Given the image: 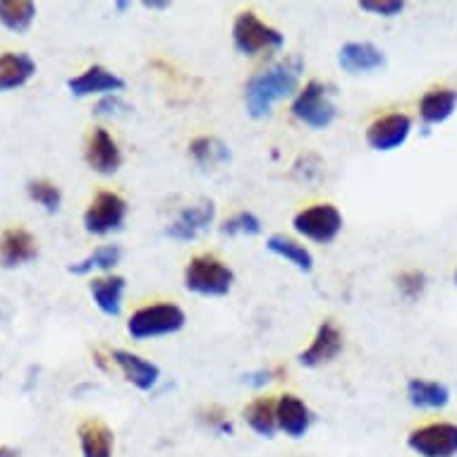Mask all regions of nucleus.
<instances>
[{
	"label": "nucleus",
	"instance_id": "obj_1",
	"mask_svg": "<svg viewBox=\"0 0 457 457\" xmlns=\"http://www.w3.org/2000/svg\"><path fill=\"white\" fill-rule=\"evenodd\" d=\"M302 68L304 65L300 58H287V61L269 65L262 72L249 77L247 87H245V105H247L249 118L263 120L273 112L276 104L297 96Z\"/></svg>",
	"mask_w": 457,
	"mask_h": 457
},
{
	"label": "nucleus",
	"instance_id": "obj_2",
	"mask_svg": "<svg viewBox=\"0 0 457 457\" xmlns=\"http://www.w3.org/2000/svg\"><path fill=\"white\" fill-rule=\"evenodd\" d=\"M185 290L199 297H225L233 290L235 270L216 254H196L182 273Z\"/></svg>",
	"mask_w": 457,
	"mask_h": 457
},
{
	"label": "nucleus",
	"instance_id": "obj_3",
	"mask_svg": "<svg viewBox=\"0 0 457 457\" xmlns=\"http://www.w3.org/2000/svg\"><path fill=\"white\" fill-rule=\"evenodd\" d=\"M187 323V314L175 302H156L132 312L128 319V333L132 340H156V337L175 336Z\"/></svg>",
	"mask_w": 457,
	"mask_h": 457
},
{
	"label": "nucleus",
	"instance_id": "obj_4",
	"mask_svg": "<svg viewBox=\"0 0 457 457\" xmlns=\"http://www.w3.org/2000/svg\"><path fill=\"white\" fill-rule=\"evenodd\" d=\"M290 111L309 129H328L337 118V105L333 101V91L321 79H309L297 91V96L293 98Z\"/></svg>",
	"mask_w": 457,
	"mask_h": 457
},
{
	"label": "nucleus",
	"instance_id": "obj_5",
	"mask_svg": "<svg viewBox=\"0 0 457 457\" xmlns=\"http://www.w3.org/2000/svg\"><path fill=\"white\" fill-rule=\"evenodd\" d=\"M233 44L242 55H262L263 51H280L285 46V37L280 34V29L270 27L256 12L247 10L235 17Z\"/></svg>",
	"mask_w": 457,
	"mask_h": 457
},
{
	"label": "nucleus",
	"instance_id": "obj_6",
	"mask_svg": "<svg viewBox=\"0 0 457 457\" xmlns=\"http://www.w3.org/2000/svg\"><path fill=\"white\" fill-rule=\"evenodd\" d=\"M343 213L333 204H314L295 213L293 230L314 245H330L343 233Z\"/></svg>",
	"mask_w": 457,
	"mask_h": 457
},
{
	"label": "nucleus",
	"instance_id": "obj_7",
	"mask_svg": "<svg viewBox=\"0 0 457 457\" xmlns=\"http://www.w3.org/2000/svg\"><path fill=\"white\" fill-rule=\"evenodd\" d=\"M128 202L115 192H98L82 216L84 230L96 237L120 233L122 225L128 220Z\"/></svg>",
	"mask_w": 457,
	"mask_h": 457
},
{
	"label": "nucleus",
	"instance_id": "obj_8",
	"mask_svg": "<svg viewBox=\"0 0 457 457\" xmlns=\"http://www.w3.org/2000/svg\"><path fill=\"white\" fill-rule=\"evenodd\" d=\"M407 448L420 457H457V424L431 421L412 428Z\"/></svg>",
	"mask_w": 457,
	"mask_h": 457
},
{
	"label": "nucleus",
	"instance_id": "obj_9",
	"mask_svg": "<svg viewBox=\"0 0 457 457\" xmlns=\"http://www.w3.org/2000/svg\"><path fill=\"white\" fill-rule=\"evenodd\" d=\"M412 128L414 122L407 112H388V115L376 118L367 128L364 137H367V144L371 149L388 154V151L405 146L410 135H412Z\"/></svg>",
	"mask_w": 457,
	"mask_h": 457
},
{
	"label": "nucleus",
	"instance_id": "obj_10",
	"mask_svg": "<svg viewBox=\"0 0 457 457\" xmlns=\"http://www.w3.org/2000/svg\"><path fill=\"white\" fill-rule=\"evenodd\" d=\"M84 161L98 175H115L122 168V151L105 128H94L84 144Z\"/></svg>",
	"mask_w": 457,
	"mask_h": 457
},
{
	"label": "nucleus",
	"instance_id": "obj_11",
	"mask_svg": "<svg viewBox=\"0 0 457 457\" xmlns=\"http://www.w3.org/2000/svg\"><path fill=\"white\" fill-rule=\"evenodd\" d=\"M216 220V206L213 202H199L178 213L173 223L165 228V237L175 242H192L196 240L204 230H209Z\"/></svg>",
	"mask_w": 457,
	"mask_h": 457
},
{
	"label": "nucleus",
	"instance_id": "obj_12",
	"mask_svg": "<svg viewBox=\"0 0 457 457\" xmlns=\"http://www.w3.org/2000/svg\"><path fill=\"white\" fill-rule=\"evenodd\" d=\"M125 79L120 75H115L112 70L104 68V65H91L82 72V75L70 77L68 89L75 98L87 96H108V94H120L125 91Z\"/></svg>",
	"mask_w": 457,
	"mask_h": 457
},
{
	"label": "nucleus",
	"instance_id": "obj_13",
	"mask_svg": "<svg viewBox=\"0 0 457 457\" xmlns=\"http://www.w3.org/2000/svg\"><path fill=\"white\" fill-rule=\"evenodd\" d=\"M337 65L347 75H371L386 68V53L371 41H347L337 51Z\"/></svg>",
	"mask_w": 457,
	"mask_h": 457
},
{
	"label": "nucleus",
	"instance_id": "obj_14",
	"mask_svg": "<svg viewBox=\"0 0 457 457\" xmlns=\"http://www.w3.org/2000/svg\"><path fill=\"white\" fill-rule=\"evenodd\" d=\"M343 330L337 328L333 321H323L319 328H316L314 340L309 343L307 350H302L297 354V361H300L302 367L307 369H319L323 364H328L337 357V354L343 353Z\"/></svg>",
	"mask_w": 457,
	"mask_h": 457
},
{
	"label": "nucleus",
	"instance_id": "obj_15",
	"mask_svg": "<svg viewBox=\"0 0 457 457\" xmlns=\"http://www.w3.org/2000/svg\"><path fill=\"white\" fill-rule=\"evenodd\" d=\"M111 361L120 369V374L128 378V383H132L142 393H154L158 383H161V369H158V364H154L151 360H144L142 354L118 347V350L111 353Z\"/></svg>",
	"mask_w": 457,
	"mask_h": 457
},
{
	"label": "nucleus",
	"instance_id": "obj_16",
	"mask_svg": "<svg viewBox=\"0 0 457 457\" xmlns=\"http://www.w3.org/2000/svg\"><path fill=\"white\" fill-rule=\"evenodd\" d=\"M276 414H278V431H283L287 438H304L309 428L314 424V412L302 397L285 393L276 400Z\"/></svg>",
	"mask_w": 457,
	"mask_h": 457
},
{
	"label": "nucleus",
	"instance_id": "obj_17",
	"mask_svg": "<svg viewBox=\"0 0 457 457\" xmlns=\"http://www.w3.org/2000/svg\"><path fill=\"white\" fill-rule=\"evenodd\" d=\"M38 256L37 237L27 228H8L0 235V266L20 269Z\"/></svg>",
	"mask_w": 457,
	"mask_h": 457
},
{
	"label": "nucleus",
	"instance_id": "obj_18",
	"mask_svg": "<svg viewBox=\"0 0 457 457\" xmlns=\"http://www.w3.org/2000/svg\"><path fill=\"white\" fill-rule=\"evenodd\" d=\"M125 290H128V280L122 276H115V273L91 278L89 283L91 300H94V304H96V309L101 314L111 316V319L122 314Z\"/></svg>",
	"mask_w": 457,
	"mask_h": 457
},
{
	"label": "nucleus",
	"instance_id": "obj_19",
	"mask_svg": "<svg viewBox=\"0 0 457 457\" xmlns=\"http://www.w3.org/2000/svg\"><path fill=\"white\" fill-rule=\"evenodd\" d=\"M457 111V89L453 87H434L420 98V118L424 128L431 129L434 125H443L450 120Z\"/></svg>",
	"mask_w": 457,
	"mask_h": 457
},
{
	"label": "nucleus",
	"instance_id": "obj_20",
	"mask_svg": "<svg viewBox=\"0 0 457 457\" xmlns=\"http://www.w3.org/2000/svg\"><path fill=\"white\" fill-rule=\"evenodd\" d=\"M37 75V61L29 53L8 51L0 55V91L20 89Z\"/></svg>",
	"mask_w": 457,
	"mask_h": 457
},
{
	"label": "nucleus",
	"instance_id": "obj_21",
	"mask_svg": "<svg viewBox=\"0 0 457 457\" xmlns=\"http://www.w3.org/2000/svg\"><path fill=\"white\" fill-rule=\"evenodd\" d=\"M405 393L414 410H443L450 403L448 386L431 378H410Z\"/></svg>",
	"mask_w": 457,
	"mask_h": 457
},
{
	"label": "nucleus",
	"instance_id": "obj_22",
	"mask_svg": "<svg viewBox=\"0 0 457 457\" xmlns=\"http://www.w3.org/2000/svg\"><path fill=\"white\" fill-rule=\"evenodd\" d=\"M79 436V450L82 457H112V445H115V436L104 421L87 420L77 428Z\"/></svg>",
	"mask_w": 457,
	"mask_h": 457
},
{
	"label": "nucleus",
	"instance_id": "obj_23",
	"mask_svg": "<svg viewBox=\"0 0 457 457\" xmlns=\"http://www.w3.org/2000/svg\"><path fill=\"white\" fill-rule=\"evenodd\" d=\"M266 249L273 256H278V259H283V262H287L297 270H302V273H309V270L314 269V256H312V252L302 242L293 240L287 235H270L269 240H266Z\"/></svg>",
	"mask_w": 457,
	"mask_h": 457
},
{
	"label": "nucleus",
	"instance_id": "obj_24",
	"mask_svg": "<svg viewBox=\"0 0 457 457\" xmlns=\"http://www.w3.org/2000/svg\"><path fill=\"white\" fill-rule=\"evenodd\" d=\"M245 421L247 427L262 438H273L278 431L276 400L273 397H256L245 410Z\"/></svg>",
	"mask_w": 457,
	"mask_h": 457
},
{
	"label": "nucleus",
	"instance_id": "obj_25",
	"mask_svg": "<svg viewBox=\"0 0 457 457\" xmlns=\"http://www.w3.org/2000/svg\"><path fill=\"white\" fill-rule=\"evenodd\" d=\"M122 262L120 245H101L91 252L89 256H84L82 262L70 263L68 270L72 276H89L94 270H101L104 276H108L118 263Z\"/></svg>",
	"mask_w": 457,
	"mask_h": 457
},
{
	"label": "nucleus",
	"instance_id": "obj_26",
	"mask_svg": "<svg viewBox=\"0 0 457 457\" xmlns=\"http://www.w3.org/2000/svg\"><path fill=\"white\" fill-rule=\"evenodd\" d=\"M189 156L199 168L209 170V168L228 163L233 154H230V146L216 139V137H196V139L189 142Z\"/></svg>",
	"mask_w": 457,
	"mask_h": 457
},
{
	"label": "nucleus",
	"instance_id": "obj_27",
	"mask_svg": "<svg viewBox=\"0 0 457 457\" xmlns=\"http://www.w3.org/2000/svg\"><path fill=\"white\" fill-rule=\"evenodd\" d=\"M37 20V3L31 0H0V24L5 29L24 34Z\"/></svg>",
	"mask_w": 457,
	"mask_h": 457
},
{
	"label": "nucleus",
	"instance_id": "obj_28",
	"mask_svg": "<svg viewBox=\"0 0 457 457\" xmlns=\"http://www.w3.org/2000/svg\"><path fill=\"white\" fill-rule=\"evenodd\" d=\"M27 195L31 202H37L46 213H58L62 206L61 187L51 180H29L27 182Z\"/></svg>",
	"mask_w": 457,
	"mask_h": 457
},
{
	"label": "nucleus",
	"instance_id": "obj_29",
	"mask_svg": "<svg viewBox=\"0 0 457 457\" xmlns=\"http://www.w3.org/2000/svg\"><path fill=\"white\" fill-rule=\"evenodd\" d=\"M263 230L262 218L252 213V211H237L230 218H225L223 225H220V233L228 235V237H237V235H247V237H254Z\"/></svg>",
	"mask_w": 457,
	"mask_h": 457
},
{
	"label": "nucleus",
	"instance_id": "obj_30",
	"mask_svg": "<svg viewBox=\"0 0 457 457\" xmlns=\"http://www.w3.org/2000/svg\"><path fill=\"white\" fill-rule=\"evenodd\" d=\"M397 293L403 295L407 302H417L421 300V295L427 293V273L420 269H410L403 270L400 276H397Z\"/></svg>",
	"mask_w": 457,
	"mask_h": 457
},
{
	"label": "nucleus",
	"instance_id": "obj_31",
	"mask_svg": "<svg viewBox=\"0 0 457 457\" xmlns=\"http://www.w3.org/2000/svg\"><path fill=\"white\" fill-rule=\"evenodd\" d=\"M199 421L204 424V428H209L211 434L216 436H233L235 431L233 421L228 420V412L218 405L204 407L202 412H199Z\"/></svg>",
	"mask_w": 457,
	"mask_h": 457
},
{
	"label": "nucleus",
	"instance_id": "obj_32",
	"mask_svg": "<svg viewBox=\"0 0 457 457\" xmlns=\"http://www.w3.org/2000/svg\"><path fill=\"white\" fill-rule=\"evenodd\" d=\"M357 5H360V10L369 12V15L386 17V20L403 15L407 8L405 0H360Z\"/></svg>",
	"mask_w": 457,
	"mask_h": 457
},
{
	"label": "nucleus",
	"instance_id": "obj_33",
	"mask_svg": "<svg viewBox=\"0 0 457 457\" xmlns=\"http://www.w3.org/2000/svg\"><path fill=\"white\" fill-rule=\"evenodd\" d=\"M132 111V105L128 101H122L120 94H108V96H101L94 105V115L98 118H118V115H125V112Z\"/></svg>",
	"mask_w": 457,
	"mask_h": 457
},
{
	"label": "nucleus",
	"instance_id": "obj_34",
	"mask_svg": "<svg viewBox=\"0 0 457 457\" xmlns=\"http://www.w3.org/2000/svg\"><path fill=\"white\" fill-rule=\"evenodd\" d=\"M285 376L283 367H270V369H256V371H247L242 374V383L249 388H266L269 383L280 381Z\"/></svg>",
	"mask_w": 457,
	"mask_h": 457
},
{
	"label": "nucleus",
	"instance_id": "obj_35",
	"mask_svg": "<svg viewBox=\"0 0 457 457\" xmlns=\"http://www.w3.org/2000/svg\"><path fill=\"white\" fill-rule=\"evenodd\" d=\"M142 5L146 10H168L170 8V3H168V0H144Z\"/></svg>",
	"mask_w": 457,
	"mask_h": 457
},
{
	"label": "nucleus",
	"instance_id": "obj_36",
	"mask_svg": "<svg viewBox=\"0 0 457 457\" xmlns=\"http://www.w3.org/2000/svg\"><path fill=\"white\" fill-rule=\"evenodd\" d=\"M0 457H20V453L10 445H0Z\"/></svg>",
	"mask_w": 457,
	"mask_h": 457
},
{
	"label": "nucleus",
	"instance_id": "obj_37",
	"mask_svg": "<svg viewBox=\"0 0 457 457\" xmlns=\"http://www.w3.org/2000/svg\"><path fill=\"white\" fill-rule=\"evenodd\" d=\"M128 8H129L128 0H115V10H120L122 12V10H128Z\"/></svg>",
	"mask_w": 457,
	"mask_h": 457
},
{
	"label": "nucleus",
	"instance_id": "obj_38",
	"mask_svg": "<svg viewBox=\"0 0 457 457\" xmlns=\"http://www.w3.org/2000/svg\"><path fill=\"white\" fill-rule=\"evenodd\" d=\"M455 285H457V270H455Z\"/></svg>",
	"mask_w": 457,
	"mask_h": 457
}]
</instances>
